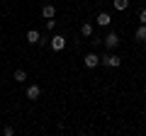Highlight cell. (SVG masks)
Returning <instances> with one entry per match:
<instances>
[{"label": "cell", "mask_w": 146, "mask_h": 136, "mask_svg": "<svg viewBox=\"0 0 146 136\" xmlns=\"http://www.w3.org/2000/svg\"><path fill=\"white\" fill-rule=\"evenodd\" d=\"M98 63H100V58L95 56V53H88V56L83 58V66H85V68H95Z\"/></svg>", "instance_id": "4"}, {"label": "cell", "mask_w": 146, "mask_h": 136, "mask_svg": "<svg viewBox=\"0 0 146 136\" xmlns=\"http://www.w3.org/2000/svg\"><path fill=\"white\" fill-rule=\"evenodd\" d=\"M112 5H115V10H127V7H129V0H112Z\"/></svg>", "instance_id": "9"}, {"label": "cell", "mask_w": 146, "mask_h": 136, "mask_svg": "<svg viewBox=\"0 0 146 136\" xmlns=\"http://www.w3.org/2000/svg\"><path fill=\"white\" fill-rule=\"evenodd\" d=\"M42 15L46 17V20H51V17H56V7L49 3V5H44V7H42Z\"/></svg>", "instance_id": "7"}, {"label": "cell", "mask_w": 146, "mask_h": 136, "mask_svg": "<svg viewBox=\"0 0 146 136\" xmlns=\"http://www.w3.org/2000/svg\"><path fill=\"white\" fill-rule=\"evenodd\" d=\"M39 95H42V88L39 85H29L27 88V97L29 100H39Z\"/></svg>", "instance_id": "6"}, {"label": "cell", "mask_w": 146, "mask_h": 136, "mask_svg": "<svg viewBox=\"0 0 146 136\" xmlns=\"http://www.w3.org/2000/svg\"><path fill=\"white\" fill-rule=\"evenodd\" d=\"M54 24H56V22H54V17H51V20H46V29H49V32L54 29Z\"/></svg>", "instance_id": "15"}, {"label": "cell", "mask_w": 146, "mask_h": 136, "mask_svg": "<svg viewBox=\"0 0 146 136\" xmlns=\"http://www.w3.org/2000/svg\"><path fill=\"white\" fill-rule=\"evenodd\" d=\"M80 34H83V37H90V34H93V24H90V22H85V24L80 27Z\"/></svg>", "instance_id": "12"}, {"label": "cell", "mask_w": 146, "mask_h": 136, "mask_svg": "<svg viewBox=\"0 0 146 136\" xmlns=\"http://www.w3.org/2000/svg\"><path fill=\"white\" fill-rule=\"evenodd\" d=\"M27 42L29 44H42V34H39L36 29H29L27 32Z\"/></svg>", "instance_id": "5"}, {"label": "cell", "mask_w": 146, "mask_h": 136, "mask_svg": "<svg viewBox=\"0 0 146 136\" xmlns=\"http://www.w3.org/2000/svg\"><path fill=\"white\" fill-rule=\"evenodd\" d=\"M100 63H102V66H107V68H117V66L122 63V58L115 56V53H105V56L100 58Z\"/></svg>", "instance_id": "1"}, {"label": "cell", "mask_w": 146, "mask_h": 136, "mask_svg": "<svg viewBox=\"0 0 146 136\" xmlns=\"http://www.w3.org/2000/svg\"><path fill=\"white\" fill-rule=\"evenodd\" d=\"M25 80H27V71L17 68V71H15V83H25Z\"/></svg>", "instance_id": "10"}, {"label": "cell", "mask_w": 146, "mask_h": 136, "mask_svg": "<svg viewBox=\"0 0 146 136\" xmlns=\"http://www.w3.org/2000/svg\"><path fill=\"white\" fill-rule=\"evenodd\" d=\"M49 44H51L54 51H63V49H66V37H61V34H54V39H51Z\"/></svg>", "instance_id": "2"}, {"label": "cell", "mask_w": 146, "mask_h": 136, "mask_svg": "<svg viewBox=\"0 0 146 136\" xmlns=\"http://www.w3.org/2000/svg\"><path fill=\"white\" fill-rule=\"evenodd\" d=\"M102 44L110 49V51H115V49L119 46V37H117L115 32H112V34H107V37H105V42H102Z\"/></svg>", "instance_id": "3"}, {"label": "cell", "mask_w": 146, "mask_h": 136, "mask_svg": "<svg viewBox=\"0 0 146 136\" xmlns=\"http://www.w3.org/2000/svg\"><path fill=\"white\" fill-rule=\"evenodd\" d=\"M136 42H146V24H141L136 29Z\"/></svg>", "instance_id": "11"}, {"label": "cell", "mask_w": 146, "mask_h": 136, "mask_svg": "<svg viewBox=\"0 0 146 136\" xmlns=\"http://www.w3.org/2000/svg\"><path fill=\"white\" fill-rule=\"evenodd\" d=\"M3 134H5V136H12V134H15V129H12V126H5V129H3Z\"/></svg>", "instance_id": "13"}, {"label": "cell", "mask_w": 146, "mask_h": 136, "mask_svg": "<svg viewBox=\"0 0 146 136\" xmlns=\"http://www.w3.org/2000/svg\"><path fill=\"white\" fill-rule=\"evenodd\" d=\"M110 22H112V17H110L107 12H100L98 15V24L100 27H110Z\"/></svg>", "instance_id": "8"}, {"label": "cell", "mask_w": 146, "mask_h": 136, "mask_svg": "<svg viewBox=\"0 0 146 136\" xmlns=\"http://www.w3.org/2000/svg\"><path fill=\"white\" fill-rule=\"evenodd\" d=\"M139 22H141V24H146V10L139 12Z\"/></svg>", "instance_id": "14"}]
</instances>
